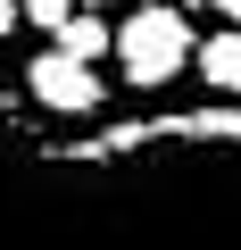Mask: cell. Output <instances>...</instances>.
Listing matches in <instances>:
<instances>
[{
  "label": "cell",
  "instance_id": "7a4b0ae2",
  "mask_svg": "<svg viewBox=\"0 0 241 250\" xmlns=\"http://www.w3.org/2000/svg\"><path fill=\"white\" fill-rule=\"evenodd\" d=\"M191 59H200L191 25H183V9H167V0H150V9H133L125 25H116V67H125L133 92H167Z\"/></svg>",
  "mask_w": 241,
  "mask_h": 250
},
{
  "label": "cell",
  "instance_id": "8992f818",
  "mask_svg": "<svg viewBox=\"0 0 241 250\" xmlns=\"http://www.w3.org/2000/svg\"><path fill=\"white\" fill-rule=\"evenodd\" d=\"M25 17H34V34H58L75 17V0H25Z\"/></svg>",
  "mask_w": 241,
  "mask_h": 250
},
{
  "label": "cell",
  "instance_id": "ba28073f",
  "mask_svg": "<svg viewBox=\"0 0 241 250\" xmlns=\"http://www.w3.org/2000/svg\"><path fill=\"white\" fill-rule=\"evenodd\" d=\"M208 9H216V17H224V25H241V0H208Z\"/></svg>",
  "mask_w": 241,
  "mask_h": 250
},
{
  "label": "cell",
  "instance_id": "6da1fadb",
  "mask_svg": "<svg viewBox=\"0 0 241 250\" xmlns=\"http://www.w3.org/2000/svg\"><path fill=\"white\" fill-rule=\"evenodd\" d=\"M0 250H241V108L50 134L0 83Z\"/></svg>",
  "mask_w": 241,
  "mask_h": 250
},
{
  "label": "cell",
  "instance_id": "52a82bcc",
  "mask_svg": "<svg viewBox=\"0 0 241 250\" xmlns=\"http://www.w3.org/2000/svg\"><path fill=\"white\" fill-rule=\"evenodd\" d=\"M17 25H25V0H0V42H9Z\"/></svg>",
  "mask_w": 241,
  "mask_h": 250
},
{
  "label": "cell",
  "instance_id": "9c48e42d",
  "mask_svg": "<svg viewBox=\"0 0 241 250\" xmlns=\"http://www.w3.org/2000/svg\"><path fill=\"white\" fill-rule=\"evenodd\" d=\"M75 9H108V0H75Z\"/></svg>",
  "mask_w": 241,
  "mask_h": 250
},
{
  "label": "cell",
  "instance_id": "277c9868",
  "mask_svg": "<svg viewBox=\"0 0 241 250\" xmlns=\"http://www.w3.org/2000/svg\"><path fill=\"white\" fill-rule=\"evenodd\" d=\"M191 67L208 75V92H224V100H241V25H224V34H208Z\"/></svg>",
  "mask_w": 241,
  "mask_h": 250
},
{
  "label": "cell",
  "instance_id": "5b68a950",
  "mask_svg": "<svg viewBox=\"0 0 241 250\" xmlns=\"http://www.w3.org/2000/svg\"><path fill=\"white\" fill-rule=\"evenodd\" d=\"M100 17H108V9H75V17L58 25V50H75V59H92V67H100V50H116V34H108Z\"/></svg>",
  "mask_w": 241,
  "mask_h": 250
},
{
  "label": "cell",
  "instance_id": "3957f363",
  "mask_svg": "<svg viewBox=\"0 0 241 250\" xmlns=\"http://www.w3.org/2000/svg\"><path fill=\"white\" fill-rule=\"evenodd\" d=\"M25 100L42 108V117H58V125H75V117H92L100 100H108V83H100V67L92 59H75V50H42L34 67H25Z\"/></svg>",
  "mask_w": 241,
  "mask_h": 250
}]
</instances>
